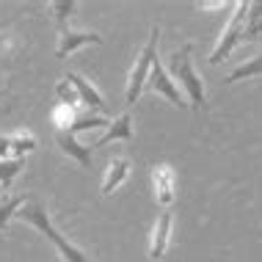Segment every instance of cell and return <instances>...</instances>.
Listing matches in <instances>:
<instances>
[{
	"label": "cell",
	"instance_id": "6da1fadb",
	"mask_svg": "<svg viewBox=\"0 0 262 262\" xmlns=\"http://www.w3.org/2000/svg\"><path fill=\"white\" fill-rule=\"evenodd\" d=\"M14 218H17V221H23V224H28V226H33V229H39L41 235H45V237L55 246V249H58V254H61L67 262H91L86 254H83V249H77L72 240L63 237L61 232L55 229L50 212H47V207L36 199V196H28L25 204L17 210V215H14Z\"/></svg>",
	"mask_w": 262,
	"mask_h": 262
},
{
	"label": "cell",
	"instance_id": "7a4b0ae2",
	"mask_svg": "<svg viewBox=\"0 0 262 262\" xmlns=\"http://www.w3.org/2000/svg\"><path fill=\"white\" fill-rule=\"evenodd\" d=\"M168 75L171 80L182 83V89L188 91V100L196 111L207 108V94H204V86H202V77L196 75V67H193V45H182L180 50L171 53V63H168Z\"/></svg>",
	"mask_w": 262,
	"mask_h": 262
},
{
	"label": "cell",
	"instance_id": "3957f363",
	"mask_svg": "<svg viewBox=\"0 0 262 262\" xmlns=\"http://www.w3.org/2000/svg\"><path fill=\"white\" fill-rule=\"evenodd\" d=\"M158 39H160V25H152L149 39H146V45L141 47V53L136 55V63H133L130 77H127V91H124L127 105H136V100L141 97V89L146 86L149 69H152L155 58H158Z\"/></svg>",
	"mask_w": 262,
	"mask_h": 262
},
{
	"label": "cell",
	"instance_id": "277c9868",
	"mask_svg": "<svg viewBox=\"0 0 262 262\" xmlns=\"http://www.w3.org/2000/svg\"><path fill=\"white\" fill-rule=\"evenodd\" d=\"M246 19H249V3H237L235 14H232V19H229V25L224 28L221 39H218L215 50L210 53V63H212V67H218V63L235 50L240 41H246Z\"/></svg>",
	"mask_w": 262,
	"mask_h": 262
},
{
	"label": "cell",
	"instance_id": "5b68a950",
	"mask_svg": "<svg viewBox=\"0 0 262 262\" xmlns=\"http://www.w3.org/2000/svg\"><path fill=\"white\" fill-rule=\"evenodd\" d=\"M146 86H149L155 94H163L171 105H177V108H185V100H182L180 89H177V83L171 80V75H168V69L163 67V63L155 58L152 69H149V77H146Z\"/></svg>",
	"mask_w": 262,
	"mask_h": 262
},
{
	"label": "cell",
	"instance_id": "8992f818",
	"mask_svg": "<svg viewBox=\"0 0 262 262\" xmlns=\"http://www.w3.org/2000/svg\"><path fill=\"white\" fill-rule=\"evenodd\" d=\"M152 190H155V202L168 207L177 199V174L168 163H158L152 168Z\"/></svg>",
	"mask_w": 262,
	"mask_h": 262
},
{
	"label": "cell",
	"instance_id": "52a82bcc",
	"mask_svg": "<svg viewBox=\"0 0 262 262\" xmlns=\"http://www.w3.org/2000/svg\"><path fill=\"white\" fill-rule=\"evenodd\" d=\"M171 232H174V215L168 210H163L155 221L152 229V243H149V259H163V254L171 246Z\"/></svg>",
	"mask_w": 262,
	"mask_h": 262
},
{
	"label": "cell",
	"instance_id": "ba28073f",
	"mask_svg": "<svg viewBox=\"0 0 262 262\" xmlns=\"http://www.w3.org/2000/svg\"><path fill=\"white\" fill-rule=\"evenodd\" d=\"M83 45H102L100 33H91V31H61L58 33V47H55V58H67L69 53H75L77 47Z\"/></svg>",
	"mask_w": 262,
	"mask_h": 262
},
{
	"label": "cell",
	"instance_id": "9c48e42d",
	"mask_svg": "<svg viewBox=\"0 0 262 262\" xmlns=\"http://www.w3.org/2000/svg\"><path fill=\"white\" fill-rule=\"evenodd\" d=\"M55 144L61 146L63 155H69L72 160H77L83 168L91 166V146L80 144L77 136H72V133H67V130H55Z\"/></svg>",
	"mask_w": 262,
	"mask_h": 262
},
{
	"label": "cell",
	"instance_id": "30bf717a",
	"mask_svg": "<svg viewBox=\"0 0 262 262\" xmlns=\"http://www.w3.org/2000/svg\"><path fill=\"white\" fill-rule=\"evenodd\" d=\"M130 177V160L124 158V155H119V158H111L108 160V168H105V177H102V196H111L113 190H116L122 182Z\"/></svg>",
	"mask_w": 262,
	"mask_h": 262
},
{
	"label": "cell",
	"instance_id": "8fae6325",
	"mask_svg": "<svg viewBox=\"0 0 262 262\" xmlns=\"http://www.w3.org/2000/svg\"><path fill=\"white\" fill-rule=\"evenodd\" d=\"M63 77H67V80L72 83V89L77 91V97H80V102L86 105V108H94V111H102V108H105L102 94H100V91H97L94 86H91V83H89L83 75H77V72H67Z\"/></svg>",
	"mask_w": 262,
	"mask_h": 262
},
{
	"label": "cell",
	"instance_id": "7c38bea8",
	"mask_svg": "<svg viewBox=\"0 0 262 262\" xmlns=\"http://www.w3.org/2000/svg\"><path fill=\"white\" fill-rule=\"evenodd\" d=\"M111 141H133V116L130 113H122V116H116L113 122L108 124V130H105V136L97 141L94 146H108ZM91 146V149H94Z\"/></svg>",
	"mask_w": 262,
	"mask_h": 262
},
{
	"label": "cell",
	"instance_id": "4fadbf2b",
	"mask_svg": "<svg viewBox=\"0 0 262 262\" xmlns=\"http://www.w3.org/2000/svg\"><path fill=\"white\" fill-rule=\"evenodd\" d=\"M262 75V50L254 55L251 61L240 63V67H235L229 75H226V83H237V80H246V77H257Z\"/></svg>",
	"mask_w": 262,
	"mask_h": 262
},
{
	"label": "cell",
	"instance_id": "5bb4252c",
	"mask_svg": "<svg viewBox=\"0 0 262 262\" xmlns=\"http://www.w3.org/2000/svg\"><path fill=\"white\" fill-rule=\"evenodd\" d=\"M33 149H36V136H33V133L19 130V133H14V136H11V155H14V158L25 160V155L33 152Z\"/></svg>",
	"mask_w": 262,
	"mask_h": 262
},
{
	"label": "cell",
	"instance_id": "9a60e30c",
	"mask_svg": "<svg viewBox=\"0 0 262 262\" xmlns=\"http://www.w3.org/2000/svg\"><path fill=\"white\" fill-rule=\"evenodd\" d=\"M23 166H25V160H19V158L0 160V185H3V188H11L14 177L23 171Z\"/></svg>",
	"mask_w": 262,
	"mask_h": 262
},
{
	"label": "cell",
	"instance_id": "2e32d148",
	"mask_svg": "<svg viewBox=\"0 0 262 262\" xmlns=\"http://www.w3.org/2000/svg\"><path fill=\"white\" fill-rule=\"evenodd\" d=\"M25 204V196H9L3 204H0V229H6L9 226V221L14 215H17V210Z\"/></svg>",
	"mask_w": 262,
	"mask_h": 262
},
{
	"label": "cell",
	"instance_id": "e0dca14e",
	"mask_svg": "<svg viewBox=\"0 0 262 262\" xmlns=\"http://www.w3.org/2000/svg\"><path fill=\"white\" fill-rule=\"evenodd\" d=\"M55 97H58V105H67V108H77V102H80L77 91L72 89V83H69L67 77L55 86Z\"/></svg>",
	"mask_w": 262,
	"mask_h": 262
},
{
	"label": "cell",
	"instance_id": "ac0fdd59",
	"mask_svg": "<svg viewBox=\"0 0 262 262\" xmlns=\"http://www.w3.org/2000/svg\"><path fill=\"white\" fill-rule=\"evenodd\" d=\"M50 11L55 14L58 31H67V19H69V14L75 11V3L72 0H55V3H50Z\"/></svg>",
	"mask_w": 262,
	"mask_h": 262
},
{
	"label": "cell",
	"instance_id": "d6986e66",
	"mask_svg": "<svg viewBox=\"0 0 262 262\" xmlns=\"http://www.w3.org/2000/svg\"><path fill=\"white\" fill-rule=\"evenodd\" d=\"M262 33V17L257 19V23H249V28H246V41H251V39H257Z\"/></svg>",
	"mask_w": 262,
	"mask_h": 262
},
{
	"label": "cell",
	"instance_id": "ffe728a7",
	"mask_svg": "<svg viewBox=\"0 0 262 262\" xmlns=\"http://www.w3.org/2000/svg\"><path fill=\"white\" fill-rule=\"evenodd\" d=\"M11 155V136H0V160H9Z\"/></svg>",
	"mask_w": 262,
	"mask_h": 262
},
{
	"label": "cell",
	"instance_id": "44dd1931",
	"mask_svg": "<svg viewBox=\"0 0 262 262\" xmlns=\"http://www.w3.org/2000/svg\"><path fill=\"white\" fill-rule=\"evenodd\" d=\"M3 97H6V91H3V89H0V100H3Z\"/></svg>",
	"mask_w": 262,
	"mask_h": 262
}]
</instances>
